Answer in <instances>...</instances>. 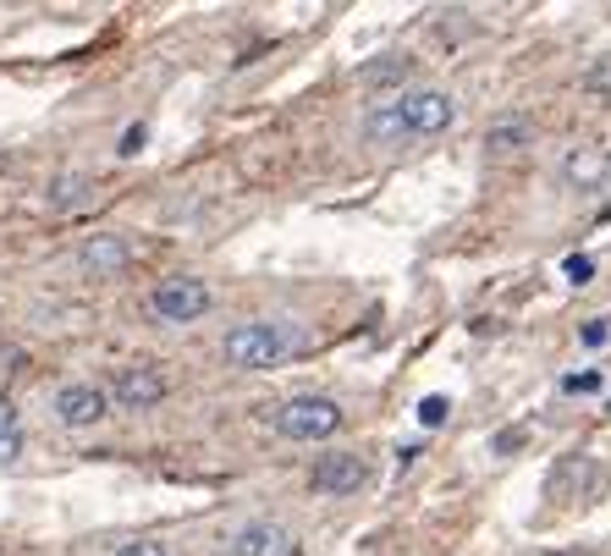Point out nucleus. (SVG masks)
<instances>
[{
	"mask_svg": "<svg viewBox=\"0 0 611 556\" xmlns=\"http://www.w3.org/2000/svg\"><path fill=\"white\" fill-rule=\"evenodd\" d=\"M210 287L199 281V276H171V281H160L155 292H149V314L160 320V325H193V320H204L210 314Z\"/></svg>",
	"mask_w": 611,
	"mask_h": 556,
	"instance_id": "obj_4",
	"label": "nucleus"
},
{
	"mask_svg": "<svg viewBox=\"0 0 611 556\" xmlns=\"http://www.w3.org/2000/svg\"><path fill=\"white\" fill-rule=\"evenodd\" d=\"M144 138H149V127H144V122H133V127H127V133H122V155H127V160H133V155H138V149H144Z\"/></svg>",
	"mask_w": 611,
	"mask_h": 556,
	"instance_id": "obj_19",
	"label": "nucleus"
},
{
	"mask_svg": "<svg viewBox=\"0 0 611 556\" xmlns=\"http://www.w3.org/2000/svg\"><path fill=\"white\" fill-rule=\"evenodd\" d=\"M127 265H133V243H127L122 232H95V237H84V248H78V270H84L89 281H116Z\"/></svg>",
	"mask_w": 611,
	"mask_h": 556,
	"instance_id": "obj_9",
	"label": "nucleus"
},
{
	"mask_svg": "<svg viewBox=\"0 0 611 556\" xmlns=\"http://www.w3.org/2000/svg\"><path fill=\"white\" fill-rule=\"evenodd\" d=\"M562 177H567V188H584V193L600 188L611 177V144H578V149H567Z\"/></svg>",
	"mask_w": 611,
	"mask_h": 556,
	"instance_id": "obj_10",
	"label": "nucleus"
},
{
	"mask_svg": "<svg viewBox=\"0 0 611 556\" xmlns=\"http://www.w3.org/2000/svg\"><path fill=\"white\" fill-rule=\"evenodd\" d=\"M89 188H95V177H84V171H78V177H56V182H51V204H56V210H84V204H89Z\"/></svg>",
	"mask_w": 611,
	"mask_h": 556,
	"instance_id": "obj_11",
	"label": "nucleus"
},
{
	"mask_svg": "<svg viewBox=\"0 0 611 556\" xmlns=\"http://www.w3.org/2000/svg\"><path fill=\"white\" fill-rule=\"evenodd\" d=\"M292 353H303V331H287L281 320H237L221 342V358L232 369H276Z\"/></svg>",
	"mask_w": 611,
	"mask_h": 556,
	"instance_id": "obj_2",
	"label": "nucleus"
},
{
	"mask_svg": "<svg viewBox=\"0 0 611 556\" xmlns=\"http://www.w3.org/2000/svg\"><path fill=\"white\" fill-rule=\"evenodd\" d=\"M309 485L320 490V496H358L364 485H369V463H364V452H331V457H314V468H309Z\"/></svg>",
	"mask_w": 611,
	"mask_h": 556,
	"instance_id": "obj_7",
	"label": "nucleus"
},
{
	"mask_svg": "<svg viewBox=\"0 0 611 556\" xmlns=\"http://www.w3.org/2000/svg\"><path fill=\"white\" fill-rule=\"evenodd\" d=\"M523 435H529V430H501V435H496V452H512V446H523Z\"/></svg>",
	"mask_w": 611,
	"mask_h": 556,
	"instance_id": "obj_22",
	"label": "nucleus"
},
{
	"mask_svg": "<svg viewBox=\"0 0 611 556\" xmlns=\"http://www.w3.org/2000/svg\"><path fill=\"white\" fill-rule=\"evenodd\" d=\"M0 435H18V402L0 391Z\"/></svg>",
	"mask_w": 611,
	"mask_h": 556,
	"instance_id": "obj_20",
	"label": "nucleus"
},
{
	"mask_svg": "<svg viewBox=\"0 0 611 556\" xmlns=\"http://www.w3.org/2000/svg\"><path fill=\"white\" fill-rule=\"evenodd\" d=\"M578 342H584L589 353H606V347H611V320H606V314L584 320V325H578Z\"/></svg>",
	"mask_w": 611,
	"mask_h": 556,
	"instance_id": "obj_14",
	"label": "nucleus"
},
{
	"mask_svg": "<svg viewBox=\"0 0 611 556\" xmlns=\"http://www.w3.org/2000/svg\"><path fill=\"white\" fill-rule=\"evenodd\" d=\"M584 89H600V94L611 89V56H606L600 67H589V78H584Z\"/></svg>",
	"mask_w": 611,
	"mask_h": 556,
	"instance_id": "obj_21",
	"label": "nucleus"
},
{
	"mask_svg": "<svg viewBox=\"0 0 611 556\" xmlns=\"http://www.w3.org/2000/svg\"><path fill=\"white\" fill-rule=\"evenodd\" d=\"M18 446H23L18 435H0V463H18Z\"/></svg>",
	"mask_w": 611,
	"mask_h": 556,
	"instance_id": "obj_23",
	"label": "nucleus"
},
{
	"mask_svg": "<svg viewBox=\"0 0 611 556\" xmlns=\"http://www.w3.org/2000/svg\"><path fill=\"white\" fill-rule=\"evenodd\" d=\"M523 144H529V122H496V127L485 133V149H496V155L523 149Z\"/></svg>",
	"mask_w": 611,
	"mask_h": 556,
	"instance_id": "obj_13",
	"label": "nucleus"
},
{
	"mask_svg": "<svg viewBox=\"0 0 611 556\" xmlns=\"http://www.w3.org/2000/svg\"><path fill=\"white\" fill-rule=\"evenodd\" d=\"M562 276H567L573 287H589V281H595V259H589V254H573V259L562 265Z\"/></svg>",
	"mask_w": 611,
	"mask_h": 556,
	"instance_id": "obj_17",
	"label": "nucleus"
},
{
	"mask_svg": "<svg viewBox=\"0 0 611 556\" xmlns=\"http://www.w3.org/2000/svg\"><path fill=\"white\" fill-rule=\"evenodd\" d=\"M226 556H298V540L276 518H248L226 534Z\"/></svg>",
	"mask_w": 611,
	"mask_h": 556,
	"instance_id": "obj_5",
	"label": "nucleus"
},
{
	"mask_svg": "<svg viewBox=\"0 0 611 556\" xmlns=\"http://www.w3.org/2000/svg\"><path fill=\"white\" fill-rule=\"evenodd\" d=\"M166 391H171V380H166L155 364H127V369H116V380H111V402H116V408H133V413L160 408Z\"/></svg>",
	"mask_w": 611,
	"mask_h": 556,
	"instance_id": "obj_8",
	"label": "nucleus"
},
{
	"mask_svg": "<svg viewBox=\"0 0 611 556\" xmlns=\"http://www.w3.org/2000/svg\"><path fill=\"white\" fill-rule=\"evenodd\" d=\"M265 419H270V430H276V435H287V441H331V435L347 424L342 402H336V397H314V391L276 402Z\"/></svg>",
	"mask_w": 611,
	"mask_h": 556,
	"instance_id": "obj_3",
	"label": "nucleus"
},
{
	"mask_svg": "<svg viewBox=\"0 0 611 556\" xmlns=\"http://www.w3.org/2000/svg\"><path fill=\"white\" fill-rule=\"evenodd\" d=\"M600 386H606V375H600V369H578V375H567V380H562V391H567V397H589V391H600Z\"/></svg>",
	"mask_w": 611,
	"mask_h": 556,
	"instance_id": "obj_16",
	"label": "nucleus"
},
{
	"mask_svg": "<svg viewBox=\"0 0 611 556\" xmlns=\"http://www.w3.org/2000/svg\"><path fill=\"white\" fill-rule=\"evenodd\" d=\"M51 408H56V419H62L67 430H95V424L111 419V391H105V386H89V380H73V386L56 391Z\"/></svg>",
	"mask_w": 611,
	"mask_h": 556,
	"instance_id": "obj_6",
	"label": "nucleus"
},
{
	"mask_svg": "<svg viewBox=\"0 0 611 556\" xmlns=\"http://www.w3.org/2000/svg\"><path fill=\"white\" fill-rule=\"evenodd\" d=\"M457 122V100L446 94V89H408V94H391V100H380V105H369V116H364V144H380V149H391V144H413V138H435V133H446Z\"/></svg>",
	"mask_w": 611,
	"mask_h": 556,
	"instance_id": "obj_1",
	"label": "nucleus"
},
{
	"mask_svg": "<svg viewBox=\"0 0 611 556\" xmlns=\"http://www.w3.org/2000/svg\"><path fill=\"white\" fill-rule=\"evenodd\" d=\"M446 413H452V397H441V391L419 402V424H424V430H441V424H446Z\"/></svg>",
	"mask_w": 611,
	"mask_h": 556,
	"instance_id": "obj_15",
	"label": "nucleus"
},
{
	"mask_svg": "<svg viewBox=\"0 0 611 556\" xmlns=\"http://www.w3.org/2000/svg\"><path fill=\"white\" fill-rule=\"evenodd\" d=\"M413 73V56H380L375 67H364V84L369 89H391V84H402Z\"/></svg>",
	"mask_w": 611,
	"mask_h": 556,
	"instance_id": "obj_12",
	"label": "nucleus"
},
{
	"mask_svg": "<svg viewBox=\"0 0 611 556\" xmlns=\"http://www.w3.org/2000/svg\"><path fill=\"white\" fill-rule=\"evenodd\" d=\"M116 556H171V551H166L160 540H127V545H122Z\"/></svg>",
	"mask_w": 611,
	"mask_h": 556,
	"instance_id": "obj_18",
	"label": "nucleus"
}]
</instances>
